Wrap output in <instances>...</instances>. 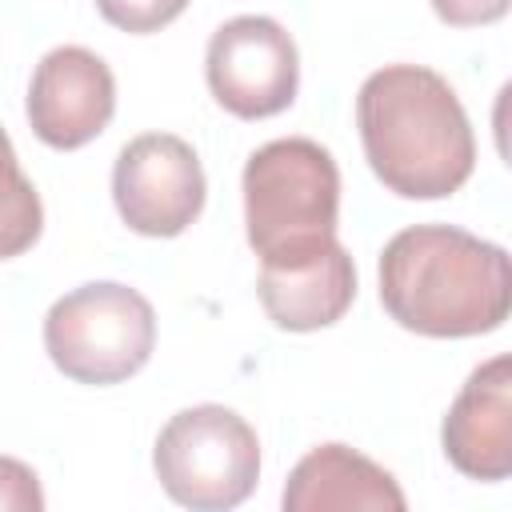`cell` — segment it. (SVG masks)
Returning <instances> with one entry per match:
<instances>
[{
  "label": "cell",
  "instance_id": "9c48e42d",
  "mask_svg": "<svg viewBox=\"0 0 512 512\" xmlns=\"http://www.w3.org/2000/svg\"><path fill=\"white\" fill-rule=\"evenodd\" d=\"M444 456L472 480H504L512 472V360H484L456 392L444 428Z\"/></svg>",
  "mask_w": 512,
  "mask_h": 512
},
{
  "label": "cell",
  "instance_id": "9a60e30c",
  "mask_svg": "<svg viewBox=\"0 0 512 512\" xmlns=\"http://www.w3.org/2000/svg\"><path fill=\"white\" fill-rule=\"evenodd\" d=\"M432 8L452 28H476L500 20L508 12V0H432Z\"/></svg>",
  "mask_w": 512,
  "mask_h": 512
},
{
  "label": "cell",
  "instance_id": "8fae6325",
  "mask_svg": "<svg viewBox=\"0 0 512 512\" xmlns=\"http://www.w3.org/2000/svg\"><path fill=\"white\" fill-rule=\"evenodd\" d=\"M260 304L284 332H316L336 324L356 300V264L336 240L320 256L288 268H260Z\"/></svg>",
  "mask_w": 512,
  "mask_h": 512
},
{
  "label": "cell",
  "instance_id": "7c38bea8",
  "mask_svg": "<svg viewBox=\"0 0 512 512\" xmlns=\"http://www.w3.org/2000/svg\"><path fill=\"white\" fill-rule=\"evenodd\" d=\"M40 228H44L40 196H36L32 180L20 172L12 140L0 128V260L28 252L40 240Z\"/></svg>",
  "mask_w": 512,
  "mask_h": 512
},
{
  "label": "cell",
  "instance_id": "7a4b0ae2",
  "mask_svg": "<svg viewBox=\"0 0 512 512\" xmlns=\"http://www.w3.org/2000/svg\"><path fill=\"white\" fill-rule=\"evenodd\" d=\"M380 304L420 336L492 332L512 308L508 252L452 224L404 228L380 252Z\"/></svg>",
  "mask_w": 512,
  "mask_h": 512
},
{
  "label": "cell",
  "instance_id": "52a82bcc",
  "mask_svg": "<svg viewBox=\"0 0 512 512\" xmlns=\"http://www.w3.org/2000/svg\"><path fill=\"white\" fill-rule=\"evenodd\" d=\"M204 168L188 140L144 132L128 140L112 168L120 220L140 236H180L204 208Z\"/></svg>",
  "mask_w": 512,
  "mask_h": 512
},
{
  "label": "cell",
  "instance_id": "5bb4252c",
  "mask_svg": "<svg viewBox=\"0 0 512 512\" xmlns=\"http://www.w3.org/2000/svg\"><path fill=\"white\" fill-rule=\"evenodd\" d=\"M44 492L28 464L0 456V512H40Z\"/></svg>",
  "mask_w": 512,
  "mask_h": 512
},
{
  "label": "cell",
  "instance_id": "4fadbf2b",
  "mask_svg": "<svg viewBox=\"0 0 512 512\" xmlns=\"http://www.w3.org/2000/svg\"><path fill=\"white\" fill-rule=\"evenodd\" d=\"M96 8L120 32H160L188 8V0H96Z\"/></svg>",
  "mask_w": 512,
  "mask_h": 512
},
{
  "label": "cell",
  "instance_id": "6da1fadb",
  "mask_svg": "<svg viewBox=\"0 0 512 512\" xmlns=\"http://www.w3.org/2000/svg\"><path fill=\"white\" fill-rule=\"evenodd\" d=\"M356 124L376 180L408 200L452 196L476 164L472 124L452 84L420 64H388L360 84Z\"/></svg>",
  "mask_w": 512,
  "mask_h": 512
},
{
  "label": "cell",
  "instance_id": "5b68a950",
  "mask_svg": "<svg viewBox=\"0 0 512 512\" xmlns=\"http://www.w3.org/2000/svg\"><path fill=\"white\" fill-rule=\"evenodd\" d=\"M152 468L176 504L192 512H224L252 496L260 480V440L240 412L196 404L160 428Z\"/></svg>",
  "mask_w": 512,
  "mask_h": 512
},
{
  "label": "cell",
  "instance_id": "277c9868",
  "mask_svg": "<svg viewBox=\"0 0 512 512\" xmlns=\"http://www.w3.org/2000/svg\"><path fill=\"white\" fill-rule=\"evenodd\" d=\"M156 344L152 304L116 280H92L60 296L44 316V348L76 384H120L136 376Z\"/></svg>",
  "mask_w": 512,
  "mask_h": 512
},
{
  "label": "cell",
  "instance_id": "3957f363",
  "mask_svg": "<svg viewBox=\"0 0 512 512\" xmlns=\"http://www.w3.org/2000/svg\"><path fill=\"white\" fill-rule=\"evenodd\" d=\"M340 168L308 136L256 148L244 164V224L260 268H288L336 244Z\"/></svg>",
  "mask_w": 512,
  "mask_h": 512
},
{
  "label": "cell",
  "instance_id": "8992f818",
  "mask_svg": "<svg viewBox=\"0 0 512 512\" xmlns=\"http://www.w3.org/2000/svg\"><path fill=\"white\" fill-rule=\"evenodd\" d=\"M204 76L220 108L240 120L284 112L300 88L296 40L272 16H236L208 40Z\"/></svg>",
  "mask_w": 512,
  "mask_h": 512
},
{
  "label": "cell",
  "instance_id": "30bf717a",
  "mask_svg": "<svg viewBox=\"0 0 512 512\" xmlns=\"http://www.w3.org/2000/svg\"><path fill=\"white\" fill-rule=\"evenodd\" d=\"M404 504L396 476L348 444L312 448L284 484V512H404Z\"/></svg>",
  "mask_w": 512,
  "mask_h": 512
},
{
  "label": "cell",
  "instance_id": "ba28073f",
  "mask_svg": "<svg viewBox=\"0 0 512 512\" xmlns=\"http://www.w3.org/2000/svg\"><path fill=\"white\" fill-rule=\"evenodd\" d=\"M112 112L116 80L96 52L64 44L36 64L28 84V124L48 148H84L108 128Z\"/></svg>",
  "mask_w": 512,
  "mask_h": 512
}]
</instances>
